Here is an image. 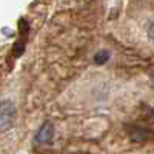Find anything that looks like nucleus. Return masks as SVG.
<instances>
[{
	"mask_svg": "<svg viewBox=\"0 0 154 154\" xmlns=\"http://www.w3.org/2000/svg\"><path fill=\"white\" fill-rule=\"evenodd\" d=\"M16 117H17L16 105L11 100H6V99L2 100V103H0V128H2V133L8 131L14 125Z\"/></svg>",
	"mask_w": 154,
	"mask_h": 154,
	"instance_id": "f257e3e1",
	"label": "nucleus"
},
{
	"mask_svg": "<svg viewBox=\"0 0 154 154\" xmlns=\"http://www.w3.org/2000/svg\"><path fill=\"white\" fill-rule=\"evenodd\" d=\"M54 137V125L51 122H46L40 126V130L35 134V140L38 143H49Z\"/></svg>",
	"mask_w": 154,
	"mask_h": 154,
	"instance_id": "f03ea898",
	"label": "nucleus"
},
{
	"mask_svg": "<svg viewBox=\"0 0 154 154\" xmlns=\"http://www.w3.org/2000/svg\"><path fill=\"white\" fill-rule=\"evenodd\" d=\"M109 51L108 49H100L97 51V53L94 54V62H96V65H105V63L109 60Z\"/></svg>",
	"mask_w": 154,
	"mask_h": 154,
	"instance_id": "7ed1b4c3",
	"label": "nucleus"
},
{
	"mask_svg": "<svg viewBox=\"0 0 154 154\" xmlns=\"http://www.w3.org/2000/svg\"><path fill=\"white\" fill-rule=\"evenodd\" d=\"M131 139L134 140V142H143V140L148 139V131L145 130V128H134Z\"/></svg>",
	"mask_w": 154,
	"mask_h": 154,
	"instance_id": "20e7f679",
	"label": "nucleus"
},
{
	"mask_svg": "<svg viewBox=\"0 0 154 154\" xmlns=\"http://www.w3.org/2000/svg\"><path fill=\"white\" fill-rule=\"evenodd\" d=\"M148 35H149L151 40H154V22L149 25V28H148Z\"/></svg>",
	"mask_w": 154,
	"mask_h": 154,
	"instance_id": "39448f33",
	"label": "nucleus"
}]
</instances>
